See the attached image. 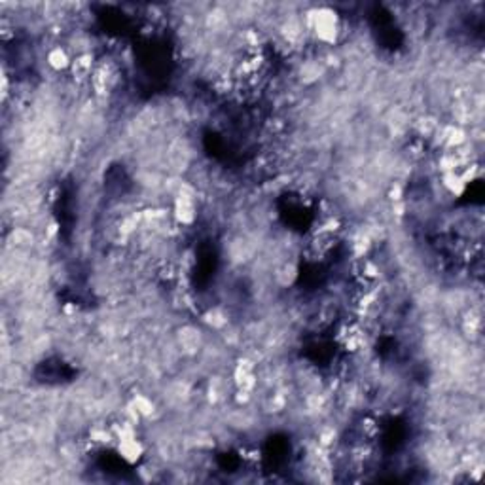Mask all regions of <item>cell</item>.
I'll return each instance as SVG.
<instances>
[{
	"label": "cell",
	"mask_w": 485,
	"mask_h": 485,
	"mask_svg": "<svg viewBox=\"0 0 485 485\" xmlns=\"http://www.w3.org/2000/svg\"><path fill=\"white\" fill-rule=\"evenodd\" d=\"M73 55L68 52L66 46L53 44L48 48L46 52V65L52 68L53 73H61V70H68L70 63H73Z\"/></svg>",
	"instance_id": "cell-1"
}]
</instances>
